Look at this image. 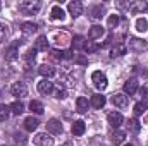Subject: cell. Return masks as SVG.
Listing matches in <instances>:
<instances>
[{"instance_id": "22", "label": "cell", "mask_w": 148, "mask_h": 146, "mask_svg": "<svg viewBox=\"0 0 148 146\" xmlns=\"http://www.w3.org/2000/svg\"><path fill=\"white\" fill-rule=\"evenodd\" d=\"M47 48H48V40H47V36H40L36 40V43H35V50L36 52H47Z\"/></svg>"}, {"instance_id": "26", "label": "cell", "mask_w": 148, "mask_h": 146, "mask_svg": "<svg viewBox=\"0 0 148 146\" xmlns=\"http://www.w3.org/2000/svg\"><path fill=\"white\" fill-rule=\"evenodd\" d=\"M35 57H36V50H35V48H29V50L24 53V62H26V65H28V67H31V65H33Z\"/></svg>"}, {"instance_id": "32", "label": "cell", "mask_w": 148, "mask_h": 146, "mask_svg": "<svg viewBox=\"0 0 148 146\" xmlns=\"http://www.w3.org/2000/svg\"><path fill=\"white\" fill-rule=\"evenodd\" d=\"M50 57L53 62H62L66 59V52H59V50H50Z\"/></svg>"}, {"instance_id": "29", "label": "cell", "mask_w": 148, "mask_h": 146, "mask_svg": "<svg viewBox=\"0 0 148 146\" xmlns=\"http://www.w3.org/2000/svg\"><path fill=\"white\" fill-rule=\"evenodd\" d=\"M29 110L40 115V113H43V110L45 108H43V103H41V102H38V100H31V103H29Z\"/></svg>"}, {"instance_id": "15", "label": "cell", "mask_w": 148, "mask_h": 146, "mask_svg": "<svg viewBox=\"0 0 148 146\" xmlns=\"http://www.w3.org/2000/svg\"><path fill=\"white\" fill-rule=\"evenodd\" d=\"M38 26L35 23H24L23 26H21V33H23V36H31L33 33H36Z\"/></svg>"}, {"instance_id": "14", "label": "cell", "mask_w": 148, "mask_h": 146, "mask_svg": "<svg viewBox=\"0 0 148 146\" xmlns=\"http://www.w3.org/2000/svg\"><path fill=\"white\" fill-rule=\"evenodd\" d=\"M103 35H105V29H103L102 26L95 24V26H91V28H90V33H88V38H90V40H98V38H102Z\"/></svg>"}, {"instance_id": "42", "label": "cell", "mask_w": 148, "mask_h": 146, "mask_svg": "<svg viewBox=\"0 0 148 146\" xmlns=\"http://www.w3.org/2000/svg\"><path fill=\"white\" fill-rule=\"evenodd\" d=\"M16 141H17V143H26V139H24L23 134H16Z\"/></svg>"}, {"instance_id": "16", "label": "cell", "mask_w": 148, "mask_h": 146, "mask_svg": "<svg viewBox=\"0 0 148 146\" xmlns=\"http://www.w3.org/2000/svg\"><path fill=\"white\" fill-rule=\"evenodd\" d=\"M71 131H73L74 136H83L84 131H86V124H84L83 120H76L73 124V127H71Z\"/></svg>"}, {"instance_id": "21", "label": "cell", "mask_w": 148, "mask_h": 146, "mask_svg": "<svg viewBox=\"0 0 148 146\" xmlns=\"http://www.w3.org/2000/svg\"><path fill=\"white\" fill-rule=\"evenodd\" d=\"M76 110H77L79 113H86V112H88V100H86L84 96H79V98L76 100Z\"/></svg>"}, {"instance_id": "5", "label": "cell", "mask_w": 148, "mask_h": 146, "mask_svg": "<svg viewBox=\"0 0 148 146\" xmlns=\"http://www.w3.org/2000/svg\"><path fill=\"white\" fill-rule=\"evenodd\" d=\"M38 91H40V95L48 96V95L53 91V83H52L50 79H41V81L38 83Z\"/></svg>"}, {"instance_id": "39", "label": "cell", "mask_w": 148, "mask_h": 146, "mask_svg": "<svg viewBox=\"0 0 148 146\" xmlns=\"http://www.w3.org/2000/svg\"><path fill=\"white\" fill-rule=\"evenodd\" d=\"M74 64H79V65H88V59L83 57V55H77L74 57Z\"/></svg>"}, {"instance_id": "30", "label": "cell", "mask_w": 148, "mask_h": 146, "mask_svg": "<svg viewBox=\"0 0 148 146\" xmlns=\"http://www.w3.org/2000/svg\"><path fill=\"white\" fill-rule=\"evenodd\" d=\"M53 89H55V98L57 100H64L66 98V86L64 84H57V86H53Z\"/></svg>"}, {"instance_id": "7", "label": "cell", "mask_w": 148, "mask_h": 146, "mask_svg": "<svg viewBox=\"0 0 148 146\" xmlns=\"http://www.w3.org/2000/svg\"><path fill=\"white\" fill-rule=\"evenodd\" d=\"M10 91H12V95L17 96V98H24V96L28 95V88H26L24 83H14L12 88H10Z\"/></svg>"}, {"instance_id": "12", "label": "cell", "mask_w": 148, "mask_h": 146, "mask_svg": "<svg viewBox=\"0 0 148 146\" xmlns=\"http://www.w3.org/2000/svg\"><path fill=\"white\" fill-rule=\"evenodd\" d=\"M103 14H105V7L100 3V5H95V7H91V10H90V17L93 19V21H98V19H102L103 17Z\"/></svg>"}, {"instance_id": "37", "label": "cell", "mask_w": 148, "mask_h": 146, "mask_svg": "<svg viewBox=\"0 0 148 146\" xmlns=\"http://www.w3.org/2000/svg\"><path fill=\"white\" fill-rule=\"evenodd\" d=\"M55 40H57L59 45H66L67 40H69V36H67V33H57V35H55Z\"/></svg>"}, {"instance_id": "41", "label": "cell", "mask_w": 148, "mask_h": 146, "mask_svg": "<svg viewBox=\"0 0 148 146\" xmlns=\"http://www.w3.org/2000/svg\"><path fill=\"white\" fill-rule=\"evenodd\" d=\"M140 93H141V96H143V102H145V100L148 98V86H143Z\"/></svg>"}, {"instance_id": "1", "label": "cell", "mask_w": 148, "mask_h": 146, "mask_svg": "<svg viewBox=\"0 0 148 146\" xmlns=\"http://www.w3.org/2000/svg\"><path fill=\"white\" fill-rule=\"evenodd\" d=\"M40 7H41V3L36 2V0H23V2H19V5H17L19 12L24 14V16H33V14H36L38 10H40Z\"/></svg>"}, {"instance_id": "44", "label": "cell", "mask_w": 148, "mask_h": 146, "mask_svg": "<svg viewBox=\"0 0 148 146\" xmlns=\"http://www.w3.org/2000/svg\"><path fill=\"white\" fill-rule=\"evenodd\" d=\"M124 146H133V145H124Z\"/></svg>"}, {"instance_id": "2", "label": "cell", "mask_w": 148, "mask_h": 146, "mask_svg": "<svg viewBox=\"0 0 148 146\" xmlns=\"http://www.w3.org/2000/svg\"><path fill=\"white\" fill-rule=\"evenodd\" d=\"M91 83H93V86L97 88V89H105L107 88V84H109V81H107V76L102 72V71H95V72L91 74Z\"/></svg>"}, {"instance_id": "10", "label": "cell", "mask_w": 148, "mask_h": 146, "mask_svg": "<svg viewBox=\"0 0 148 146\" xmlns=\"http://www.w3.org/2000/svg\"><path fill=\"white\" fill-rule=\"evenodd\" d=\"M148 9V3L143 0H138V2H131L129 5V12L131 14H140V12H145Z\"/></svg>"}, {"instance_id": "40", "label": "cell", "mask_w": 148, "mask_h": 146, "mask_svg": "<svg viewBox=\"0 0 148 146\" xmlns=\"http://www.w3.org/2000/svg\"><path fill=\"white\" fill-rule=\"evenodd\" d=\"M5 36H7V29H5V28H3V26L0 24V43H2L3 40H5Z\"/></svg>"}, {"instance_id": "9", "label": "cell", "mask_w": 148, "mask_h": 146, "mask_svg": "<svg viewBox=\"0 0 148 146\" xmlns=\"http://www.w3.org/2000/svg\"><path fill=\"white\" fill-rule=\"evenodd\" d=\"M67 10H69L71 17H79V16L83 14V3L77 2V0H74V2H71V3L67 5Z\"/></svg>"}, {"instance_id": "45", "label": "cell", "mask_w": 148, "mask_h": 146, "mask_svg": "<svg viewBox=\"0 0 148 146\" xmlns=\"http://www.w3.org/2000/svg\"><path fill=\"white\" fill-rule=\"evenodd\" d=\"M0 9H2V3H0Z\"/></svg>"}, {"instance_id": "38", "label": "cell", "mask_w": 148, "mask_h": 146, "mask_svg": "<svg viewBox=\"0 0 148 146\" xmlns=\"http://www.w3.org/2000/svg\"><path fill=\"white\" fill-rule=\"evenodd\" d=\"M131 46H134V48H138V50H143L147 45H145V41H141V40H138V38H133V40H131Z\"/></svg>"}, {"instance_id": "11", "label": "cell", "mask_w": 148, "mask_h": 146, "mask_svg": "<svg viewBox=\"0 0 148 146\" xmlns=\"http://www.w3.org/2000/svg\"><path fill=\"white\" fill-rule=\"evenodd\" d=\"M107 120H109V124H110L112 127L117 129V127H121V124H122L124 119H122V115H121L119 112H110V113L107 115Z\"/></svg>"}, {"instance_id": "19", "label": "cell", "mask_w": 148, "mask_h": 146, "mask_svg": "<svg viewBox=\"0 0 148 146\" xmlns=\"http://www.w3.org/2000/svg\"><path fill=\"white\" fill-rule=\"evenodd\" d=\"M38 124H40V122H38V119H35V117H26V119H24V129L29 131V132L36 131Z\"/></svg>"}, {"instance_id": "31", "label": "cell", "mask_w": 148, "mask_h": 146, "mask_svg": "<svg viewBox=\"0 0 148 146\" xmlns=\"http://www.w3.org/2000/svg\"><path fill=\"white\" fill-rule=\"evenodd\" d=\"M119 23H121V17H119V14H112L110 17H109V21H107V28L115 29V28L119 26Z\"/></svg>"}, {"instance_id": "20", "label": "cell", "mask_w": 148, "mask_h": 146, "mask_svg": "<svg viewBox=\"0 0 148 146\" xmlns=\"http://www.w3.org/2000/svg\"><path fill=\"white\" fill-rule=\"evenodd\" d=\"M105 102H107V100H105L103 95H93V96H91V107H93V108H102V107L105 105Z\"/></svg>"}, {"instance_id": "28", "label": "cell", "mask_w": 148, "mask_h": 146, "mask_svg": "<svg viewBox=\"0 0 148 146\" xmlns=\"http://www.w3.org/2000/svg\"><path fill=\"white\" fill-rule=\"evenodd\" d=\"M84 45H86V40L83 36H74V40H73L74 50H84Z\"/></svg>"}, {"instance_id": "34", "label": "cell", "mask_w": 148, "mask_h": 146, "mask_svg": "<svg viewBox=\"0 0 148 146\" xmlns=\"http://www.w3.org/2000/svg\"><path fill=\"white\" fill-rule=\"evenodd\" d=\"M136 29H138L140 33H145V31L148 29V21H147V19L140 17V19L136 21Z\"/></svg>"}, {"instance_id": "4", "label": "cell", "mask_w": 148, "mask_h": 146, "mask_svg": "<svg viewBox=\"0 0 148 146\" xmlns=\"http://www.w3.org/2000/svg\"><path fill=\"white\" fill-rule=\"evenodd\" d=\"M5 59H7L9 62H14V60L19 59V41H14V43L7 48V52H5Z\"/></svg>"}, {"instance_id": "36", "label": "cell", "mask_w": 148, "mask_h": 146, "mask_svg": "<svg viewBox=\"0 0 148 146\" xmlns=\"http://www.w3.org/2000/svg\"><path fill=\"white\" fill-rule=\"evenodd\" d=\"M100 46L97 45V43H93V41H86V45H84V52H88V53H93V52H97Z\"/></svg>"}, {"instance_id": "35", "label": "cell", "mask_w": 148, "mask_h": 146, "mask_svg": "<svg viewBox=\"0 0 148 146\" xmlns=\"http://www.w3.org/2000/svg\"><path fill=\"white\" fill-rule=\"evenodd\" d=\"M9 113H10V108L3 103H0V120H7L9 119Z\"/></svg>"}, {"instance_id": "3", "label": "cell", "mask_w": 148, "mask_h": 146, "mask_svg": "<svg viewBox=\"0 0 148 146\" xmlns=\"http://www.w3.org/2000/svg\"><path fill=\"white\" fill-rule=\"evenodd\" d=\"M35 145L36 146H53V138L50 136V134H47V132H40L35 136Z\"/></svg>"}, {"instance_id": "17", "label": "cell", "mask_w": 148, "mask_h": 146, "mask_svg": "<svg viewBox=\"0 0 148 146\" xmlns=\"http://www.w3.org/2000/svg\"><path fill=\"white\" fill-rule=\"evenodd\" d=\"M38 72L41 74L45 79H50V77H53V76L57 74V71H55L52 65H47V64H45V65H41V67L38 69Z\"/></svg>"}, {"instance_id": "27", "label": "cell", "mask_w": 148, "mask_h": 146, "mask_svg": "<svg viewBox=\"0 0 148 146\" xmlns=\"http://www.w3.org/2000/svg\"><path fill=\"white\" fill-rule=\"evenodd\" d=\"M9 108H10V112H12L14 115H21V113L24 112V105H23V102L16 100V102H14V103H12V105H10Z\"/></svg>"}, {"instance_id": "24", "label": "cell", "mask_w": 148, "mask_h": 146, "mask_svg": "<svg viewBox=\"0 0 148 146\" xmlns=\"http://www.w3.org/2000/svg\"><path fill=\"white\" fill-rule=\"evenodd\" d=\"M110 139L114 145H121V143H124V139H126V132H122V131H114L110 134Z\"/></svg>"}, {"instance_id": "13", "label": "cell", "mask_w": 148, "mask_h": 146, "mask_svg": "<svg viewBox=\"0 0 148 146\" xmlns=\"http://www.w3.org/2000/svg\"><path fill=\"white\" fill-rule=\"evenodd\" d=\"M138 91V81L136 79H127L126 83H124V93L126 95H134Z\"/></svg>"}, {"instance_id": "43", "label": "cell", "mask_w": 148, "mask_h": 146, "mask_svg": "<svg viewBox=\"0 0 148 146\" xmlns=\"http://www.w3.org/2000/svg\"><path fill=\"white\" fill-rule=\"evenodd\" d=\"M62 146H73V145H71V143H64Z\"/></svg>"}, {"instance_id": "18", "label": "cell", "mask_w": 148, "mask_h": 146, "mask_svg": "<svg viewBox=\"0 0 148 146\" xmlns=\"http://www.w3.org/2000/svg\"><path fill=\"white\" fill-rule=\"evenodd\" d=\"M50 17L55 19V21H64V19H66V12H64L59 5H55V7H52V10H50Z\"/></svg>"}, {"instance_id": "33", "label": "cell", "mask_w": 148, "mask_h": 146, "mask_svg": "<svg viewBox=\"0 0 148 146\" xmlns=\"http://www.w3.org/2000/svg\"><path fill=\"white\" fill-rule=\"evenodd\" d=\"M148 108V103L147 102H138L136 105H134V113L136 115H141V113H145Z\"/></svg>"}, {"instance_id": "6", "label": "cell", "mask_w": 148, "mask_h": 146, "mask_svg": "<svg viewBox=\"0 0 148 146\" xmlns=\"http://www.w3.org/2000/svg\"><path fill=\"white\" fill-rule=\"evenodd\" d=\"M47 131L50 132V134H62V124H60V120L59 119H50L48 122H47Z\"/></svg>"}, {"instance_id": "25", "label": "cell", "mask_w": 148, "mask_h": 146, "mask_svg": "<svg viewBox=\"0 0 148 146\" xmlns=\"http://www.w3.org/2000/svg\"><path fill=\"white\" fill-rule=\"evenodd\" d=\"M126 45H122V43H117L115 46H112V50H110V55L112 57H121V55H124L126 53Z\"/></svg>"}, {"instance_id": "8", "label": "cell", "mask_w": 148, "mask_h": 146, "mask_svg": "<svg viewBox=\"0 0 148 146\" xmlns=\"http://www.w3.org/2000/svg\"><path fill=\"white\" fill-rule=\"evenodd\" d=\"M110 102L115 107H119V108H126L129 105V96L127 95H114L110 98Z\"/></svg>"}, {"instance_id": "23", "label": "cell", "mask_w": 148, "mask_h": 146, "mask_svg": "<svg viewBox=\"0 0 148 146\" xmlns=\"http://www.w3.org/2000/svg\"><path fill=\"white\" fill-rule=\"evenodd\" d=\"M127 131L133 132V134H138V132L141 131V124H140L136 119H129V120H127Z\"/></svg>"}]
</instances>
